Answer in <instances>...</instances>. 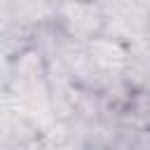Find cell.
<instances>
[{"label": "cell", "instance_id": "cell-2", "mask_svg": "<svg viewBox=\"0 0 150 150\" xmlns=\"http://www.w3.org/2000/svg\"><path fill=\"white\" fill-rule=\"evenodd\" d=\"M87 45V54L91 63L105 75V77H122L131 63V45L127 40L112 38V35H98Z\"/></svg>", "mask_w": 150, "mask_h": 150}, {"label": "cell", "instance_id": "cell-5", "mask_svg": "<svg viewBox=\"0 0 150 150\" xmlns=\"http://www.w3.org/2000/svg\"><path fill=\"white\" fill-rule=\"evenodd\" d=\"M138 12H143V14H148L150 16V0H129Z\"/></svg>", "mask_w": 150, "mask_h": 150}, {"label": "cell", "instance_id": "cell-1", "mask_svg": "<svg viewBox=\"0 0 150 150\" xmlns=\"http://www.w3.org/2000/svg\"><path fill=\"white\" fill-rule=\"evenodd\" d=\"M54 26L75 42H89L105 30V14L98 0H63L56 5Z\"/></svg>", "mask_w": 150, "mask_h": 150}, {"label": "cell", "instance_id": "cell-4", "mask_svg": "<svg viewBox=\"0 0 150 150\" xmlns=\"http://www.w3.org/2000/svg\"><path fill=\"white\" fill-rule=\"evenodd\" d=\"M120 127L138 134V136H145L150 134V87L145 89H134L129 103L124 105L122 115L115 120Z\"/></svg>", "mask_w": 150, "mask_h": 150}, {"label": "cell", "instance_id": "cell-3", "mask_svg": "<svg viewBox=\"0 0 150 150\" xmlns=\"http://www.w3.org/2000/svg\"><path fill=\"white\" fill-rule=\"evenodd\" d=\"M56 2L54 0H7L0 12V23H12L21 28H40L54 21Z\"/></svg>", "mask_w": 150, "mask_h": 150}, {"label": "cell", "instance_id": "cell-6", "mask_svg": "<svg viewBox=\"0 0 150 150\" xmlns=\"http://www.w3.org/2000/svg\"><path fill=\"white\" fill-rule=\"evenodd\" d=\"M134 150H150V145L145 143V136L141 138V143H138V145H134Z\"/></svg>", "mask_w": 150, "mask_h": 150}]
</instances>
